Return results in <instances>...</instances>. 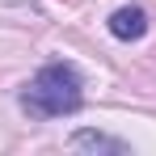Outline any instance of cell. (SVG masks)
Masks as SVG:
<instances>
[{
  "instance_id": "6da1fadb",
  "label": "cell",
  "mask_w": 156,
  "mask_h": 156,
  "mask_svg": "<svg viewBox=\"0 0 156 156\" xmlns=\"http://www.w3.org/2000/svg\"><path fill=\"white\" fill-rule=\"evenodd\" d=\"M84 80L72 63H47L38 76L21 89V105L34 118H59V114H76L84 101Z\"/></svg>"
},
{
  "instance_id": "7a4b0ae2",
  "label": "cell",
  "mask_w": 156,
  "mask_h": 156,
  "mask_svg": "<svg viewBox=\"0 0 156 156\" xmlns=\"http://www.w3.org/2000/svg\"><path fill=\"white\" fill-rule=\"evenodd\" d=\"M110 34H114L118 42H135V38H144V34H148V13L135 9V4L118 9V13L110 17Z\"/></svg>"
},
{
  "instance_id": "3957f363",
  "label": "cell",
  "mask_w": 156,
  "mask_h": 156,
  "mask_svg": "<svg viewBox=\"0 0 156 156\" xmlns=\"http://www.w3.org/2000/svg\"><path fill=\"white\" fill-rule=\"evenodd\" d=\"M72 148H80V152L127 156V144H122V139H110V135H101V131H76V135H72Z\"/></svg>"
}]
</instances>
